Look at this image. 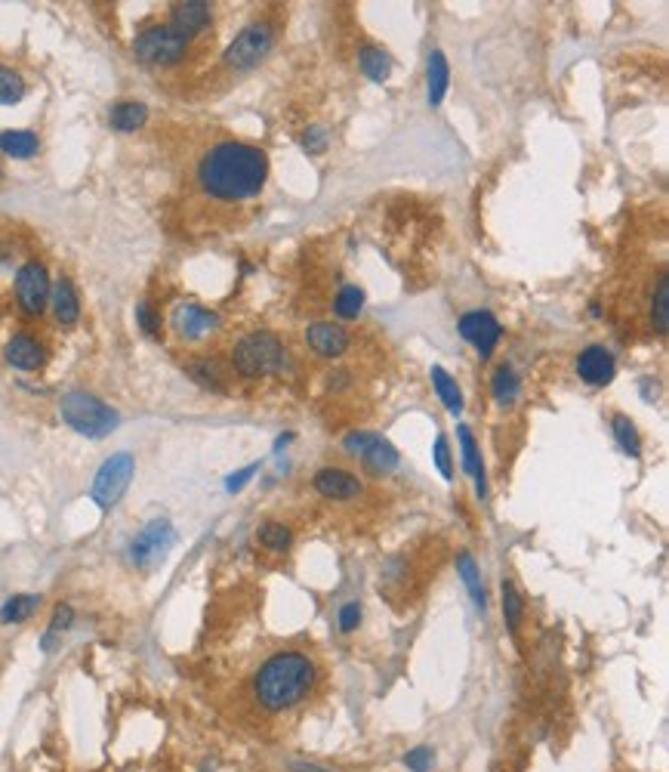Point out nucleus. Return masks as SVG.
<instances>
[{"mask_svg": "<svg viewBox=\"0 0 669 772\" xmlns=\"http://www.w3.org/2000/svg\"><path fill=\"white\" fill-rule=\"evenodd\" d=\"M268 176V158L262 148L247 143L213 146L198 164V182L216 201H244L262 192Z\"/></svg>", "mask_w": 669, "mask_h": 772, "instance_id": "f257e3e1", "label": "nucleus"}, {"mask_svg": "<svg viewBox=\"0 0 669 772\" xmlns=\"http://www.w3.org/2000/svg\"><path fill=\"white\" fill-rule=\"evenodd\" d=\"M315 683V664L303 652H277L268 658L253 677V698L266 711H287L296 701L305 698V692Z\"/></svg>", "mask_w": 669, "mask_h": 772, "instance_id": "f03ea898", "label": "nucleus"}, {"mask_svg": "<svg viewBox=\"0 0 669 772\" xmlns=\"http://www.w3.org/2000/svg\"><path fill=\"white\" fill-rule=\"evenodd\" d=\"M287 362V350L275 334L268 331H253V334L241 337L232 350V368L241 377H266V374H277Z\"/></svg>", "mask_w": 669, "mask_h": 772, "instance_id": "7ed1b4c3", "label": "nucleus"}, {"mask_svg": "<svg viewBox=\"0 0 669 772\" xmlns=\"http://www.w3.org/2000/svg\"><path fill=\"white\" fill-rule=\"evenodd\" d=\"M59 411H62V421L68 423L75 433L87 436V439H102L109 436L111 430L118 427V411L111 405H105L102 399H96V395L90 393H68L62 395L59 402Z\"/></svg>", "mask_w": 669, "mask_h": 772, "instance_id": "20e7f679", "label": "nucleus"}, {"mask_svg": "<svg viewBox=\"0 0 669 772\" xmlns=\"http://www.w3.org/2000/svg\"><path fill=\"white\" fill-rule=\"evenodd\" d=\"M133 53L145 66H176L189 53V40L180 38L170 25H152L136 34Z\"/></svg>", "mask_w": 669, "mask_h": 772, "instance_id": "39448f33", "label": "nucleus"}, {"mask_svg": "<svg viewBox=\"0 0 669 772\" xmlns=\"http://www.w3.org/2000/svg\"><path fill=\"white\" fill-rule=\"evenodd\" d=\"M133 455L130 451H118V455H111L109 460H105L102 466H99L96 479H92V501H96L102 510H111L118 504L120 498H124L127 485H130L133 479Z\"/></svg>", "mask_w": 669, "mask_h": 772, "instance_id": "423d86ee", "label": "nucleus"}, {"mask_svg": "<svg viewBox=\"0 0 669 772\" xmlns=\"http://www.w3.org/2000/svg\"><path fill=\"white\" fill-rule=\"evenodd\" d=\"M272 44H275V28L268 22H253L232 40L223 62L234 68V72H247V68H253L272 49Z\"/></svg>", "mask_w": 669, "mask_h": 772, "instance_id": "0eeeda50", "label": "nucleus"}, {"mask_svg": "<svg viewBox=\"0 0 669 772\" xmlns=\"http://www.w3.org/2000/svg\"><path fill=\"white\" fill-rule=\"evenodd\" d=\"M173 541H176L173 526H170L167 519H154V522H148L136 537H133L130 559L139 565V569H154V565L167 556V550L173 547Z\"/></svg>", "mask_w": 669, "mask_h": 772, "instance_id": "6e6552de", "label": "nucleus"}, {"mask_svg": "<svg viewBox=\"0 0 669 772\" xmlns=\"http://www.w3.org/2000/svg\"><path fill=\"white\" fill-rule=\"evenodd\" d=\"M16 303L25 315H40L49 303V275L47 266L31 260L16 275Z\"/></svg>", "mask_w": 669, "mask_h": 772, "instance_id": "1a4fd4ad", "label": "nucleus"}, {"mask_svg": "<svg viewBox=\"0 0 669 772\" xmlns=\"http://www.w3.org/2000/svg\"><path fill=\"white\" fill-rule=\"evenodd\" d=\"M170 324H173L176 337L185 340V343H195V340L210 337L219 328V315L201 306V303H180V306H173Z\"/></svg>", "mask_w": 669, "mask_h": 772, "instance_id": "9d476101", "label": "nucleus"}, {"mask_svg": "<svg viewBox=\"0 0 669 772\" xmlns=\"http://www.w3.org/2000/svg\"><path fill=\"white\" fill-rule=\"evenodd\" d=\"M460 337L469 340V343L475 346V350L481 352V359H488L490 352H494V346L500 343L503 337V328L500 322H497L490 313H466L460 318Z\"/></svg>", "mask_w": 669, "mask_h": 772, "instance_id": "9b49d317", "label": "nucleus"}, {"mask_svg": "<svg viewBox=\"0 0 669 772\" xmlns=\"http://www.w3.org/2000/svg\"><path fill=\"white\" fill-rule=\"evenodd\" d=\"M614 371H617L614 356H611V350H604L599 343L586 346L577 356V374L583 384H589V386H608L611 380H614Z\"/></svg>", "mask_w": 669, "mask_h": 772, "instance_id": "f8f14e48", "label": "nucleus"}, {"mask_svg": "<svg viewBox=\"0 0 669 772\" xmlns=\"http://www.w3.org/2000/svg\"><path fill=\"white\" fill-rule=\"evenodd\" d=\"M305 343H309V350L318 352L321 359H339L348 350V331L333 322H318V324H309Z\"/></svg>", "mask_w": 669, "mask_h": 772, "instance_id": "ddd939ff", "label": "nucleus"}, {"mask_svg": "<svg viewBox=\"0 0 669 772\" xmlns=\"http://www.w3.org/2000/svg\"><path fill=\"white\" fill-rule=\"evenodd\" d=\"M315 488L327 501H352L361 494V483L355 473L343 470V466H324L315 473Z\"/></svg>", "mask_w": 669, "mask_h": 772, "instance_id": "4468645a", "label": "nucleus"}, {"mask_svg": "<svg viewBox=\"0 0 669 772\" xmlns=\"http://www.w3.org/2000/svg\"><path fill=\"white\" fill-rule=\"evenodd\" d=\"M207 25H210V4H201V0L176 4L173 13H170V28H173V31L185 40L195 38V34H201Z\"/></svg>", "mask_w": 669, "mask_h": 772, "instance_id": "2eb2a0df", "label": "nucleus"}, {"mask_svg": "<svg viewBox=\"0 0 669 772\" xmlns=\"http://www.w3.org/2000/svg\"><path fill=\"white\" fill-rule=\"evenodd\" d=\"M6 362H10L13 368H19V371H38L40 365L47 362V350L40 340H34L31 334H16L6 343L4 350Z\"/></svg>", "mask_w": 669, "mask_h": 772, "instance_id": "dca6fc26", "label": "nucleus"}, {"mask_svg": "<svg viewBox=\"0 0 669 772\" xmlns=\"http://www.w3.org/2000/svg\"><path fill=\"white\" fill-rule=\"evenodd\" d=\"M49 297H53V315L59 324H75L77 315H81V300H77V290L68 279H59L53 288H49Z\"/></svg>", "mask_w": 669, "mask_h": 772, "instance_id": "f3484780", "label": "nucleus"}, {"mask_svg": "<svg viewBox=\"0 0 669 772\" xmlns=\"http://www.w3.org/2000/svg\"><path fill=\"white\" fill-rule=\"evenodd\" d=\"M460 451H462V470L475 479V494L485 498L488 485H485V470H481V451H479L475 436L469 433V427H460Z\"/></svg>", "mask_w": 669, "mask_h": 772, "instance_id": "a211bd4d", "label": "nucleus"}, {"mask_svg": "<svg viewBox=\"0 0 669 772\" xmlns=\"http://www.w3.org/2000/svg\"><path fill=\"white\" fill-rule=\"evenodd\" d=\"M361 460H365V466L370 473H376V476H383V473H392L398 466V451L395 445H389L383 436H374V442L365 448V455H361Z\"/></svg>", "mask_w": 669, "mask_h": 772, "instance_id": "6ab92c4d", "label": "nucleus"}, {"mask_svg": "<svg viewBox=\"0 0 669 772\" xmlns=\"http://www.w3.org/2000/svg\"><path fill=\"white\" fill-rule=\"evenodd\" d=\"M358 62H361V72H365L370 81H376V84L389 81V75H392V59H389V53H386V49H380V47H370V44L361 47Z\"/></svg>", "mask_w": 669, "mask_h": 772, "instance_id": "aec40b11", "label": "nucleus"}, {"mask_svg": "<svg viewBox=\"0 0 669 772\" xmlns=\"http://www.w3.org/2000/svg\"><path fill=\"white\" fill-rule=\"evenodd\" d=\"M447 81H451V68H447L445 53H441V49H432L429 53V105L432 109L441 105V99H445Z\"/></svg>", "mask_w": 669, "mask_h": 772, "instance_id": "412c9836", "label": "nucleus"}, {"mask_svg": "<svg viewBox=\"0 0 669 772\" xmlns=\"http://www.w3.org/2000/svg\"><path fill=\"white\" fill-rule=\"evenodd\" d=\"M145 118H148V109L142 102H118L115 109H111L109 121L120 133H133L145 124Z\"/></svg>", "mask_w": 669, "mask_h": 772, "instance_id": "4be33fe9", "label": "nucleus"}, {"mask_svg": "<svg viewBox=\"0 0 669 772\" xmlns=\"http://www.w3.org/2000/svg\"><path fill=\"white\" fill-rule=\"evenodd\" d=\"M38 137L31 130H4L0 133V152L10 158H31L38 152Z\"/></svg>", "mask_w": 669, "mask_h": 772, "instance_id": "5701e85b", "label": "nucleus"}, {"mask_svg": "<svg viewBox=\"0 0 669 772\" xmlns=\"http://www.w3.org/2000/svg\"><path fill=\"white\" fill-rule=\"evenodd\" d=\"M457 572H460V578H462V584L469 587V593H472V603H475V608H479V612H485V587H481V575H479V565H475V559H472V554H466V550H462V554L457 556Z\"/></svg>", "mask_w": 669, "mask_h": 772, "instance_id": "b1692460", "label": "nucleus"}, {"mask_svg": "<svg viewBox=\"0 0 669 772\" xmlns=\"http://www.w3.org/2000/svg\"><path fill=\"white\" fill-rule=\"evenodd\" d=\"M651 328H654V334H660V337H664L666 328H669V281H666V275H660L657 288H654V294H651Z\"/></svg>", "mask_w": 669, "mask_h": 772, "instance_id": "393cba45", "label": "nucleus"}, {"mask_svg": "<svg viewBox=\"0 0 669 772\" xmlns=\"http://www.w3.org/2000/svg\"><path fill=\"white\" fill-rule=\"evenodd\" d=\"M38 603H40V597H34V593H19V597H10L4 603V608H0V625H19V621L31 618Z\"/></svg>", "mask_w": 669, "mask_h": 772, "instance_id": "a878e982", "label": "nucleus"}, {"mask_svg": "<svg viewBox=\"0 0 669 772\" xmlns=\"http://www.w3.org/2000/svg\"><path fill=\"white\" fill-rule=\"evenodd\" d=\"M432 384H436L441 402H445V408L451 411V414H460V411H462V393H460L457 380H453L441 365H436V368H432Z\"/></svg>", "mask_w": 669, "mask_h": 772, "instance_id": "bb28decb", "label": "nucleus"}, {"mask_svg": "<svg viewBox=\"0 0 669 772\" xmlns=\"http://www.w3.org/2000/svg\"><path fill=\"white\" fill-rule=\"evenodd\" d=\"M611 427H614V439H617V445L623 448V455H629V457L642 455V439H638V430H636V423H632L629 417L614 414Z\"/></svg>", "mask_w": 669, "mask_h": 772, "instance_id": "cd10ccee", "label": "nucleus"}, {"mask_svg": "<svg viewBox=\"0 0 669 772\" xmlns=\"http://www.w3.org/2000/svg\"><path fill=\"white\" fill-rule=\"evenodd\" d=\"M503 618H506V627L512 636H518V627H522V612H524V603H522V593L515 590V584L506 578L503 581Z\"/></svg>", "mask_w": 669, "mask_h": 772, "instance_id": "c85d7f7f", "label": "nucleus"}, {"mask_svg": "<svg viewBox=\"0 0 669 772\" xmlns=\"http://www.w3.org/2000/svg\"><path fill=\"white\" fill-rule=\"evenodd\" d=\"M256 537H260V544L266 550L284 554L290 547V541H294V531L284 526V522H266V526H260V531H256Z\"/></svg>", "mask_w": 669, "mask_h": 772, "instance_id": "c756f323", "label": "nucleus"}, {"mask_svg": "<svg viewBox=\"0 0 669 772\" xmlns=\"http://www.w3.org/2000/svg\"><path fill=\"white\" fill-rule=\"evenodd\" d=\"M361 309H365V290L355 288V285L339 288L337 300H333V313H337L339 318H358Z\"/></svg>", "mask_w": 669, "mask_h": 772, "instance_id": "7c9ffc66", "label": "nucleus"}, {"mask_svg": "<svg viewBox=\"0 0 669 772\" xmlns=\"http://www.w3.org/2000/svg\"><path fill=\"white\" fill-rule=\"evenodd\" d=\"M25 96V81L19 72L0 66V105H16Z\"/></svg>", "mask_w": 669, "mask_h": 772, "instance_id": "2f4dec72", "label": "nucleus"}, {"mask_svg": "<svg viewBox=\"0 0 669 772\" xmlns=\"http://www.w3.org/2000/svg\"><path fill=\"white\" fill-rule=\"evenodd\" d=\"M515 393H518L515 371H512L509 365H500L494 371V399L500 402V405H509V402L515 399Z\"/></svg>", "mask_w": 669, "mask_h": 772, "instance_id": "473e14b6", "label": "nucleus"}, {"mask_svg": "<svg viewBox=\"0 0 669 772\" xmlns=\"http://www.w3.org/2000/svg\"><path fill=\"white\" fill-rule=\"evenodd\" d=\"M136 322H139V328L145 331L148 337L161 334V315H158V309H154L152 303H139V306H136Z\"/></svg>", "mask_w": 669, "mask_h": 772, "instance_id": "72a5a7b5", "label": "nucleus"}, {"mask_svg": "<svg viewBox=\"0 0 669 772\" xmlns=\"http://www.w3.org/2000/svg\"><path fill=\"white\" fill-rule=\"evenodd\" d=\"M432 760H436V750L423 745V748L408 750V757H404V767H408L410 772H429Z\"/></svg>", "mask_w": 669, "mask_h": 772, "instance_id": "f704fd0d", "label": "nucleus"}, {"mask_svg": "<svg viewBox=\"0 0 669 772\" xmlns=\"http://www.w3.org/2000/svg\"><path fill=\"white\" fill-rule=\"evenodd\" d=\"M191 374H195V380L198 384H204V386H213V389H223V384H219V371H216V365L210 362V359H201V362H195L191 365Z\"/></svg>", "mask_w": 669, "mask_h": 772, "instance_id": "c9c22d12", "label": "nucleus"}, {"mask_svg": "<svg viewBox=\"0 0 669 772\" xmlns=\"http://www.w3.org/2000/svg\"><path fill=\"white\" fill-rule=\"evenodd\" d=\"M358 625H361V603L352 599V603H346L339 608V630H343V634H352V630H358Z\"/></svg>", "mask_w": 669, "mask_h": 772, "instance_id": "e433bc0d", "label": "nucleus"}, {"mask_svg": "<svg viewBox=\"0 0 669 772\" xmlns=\"http://www.w3.org/2000/svg\"><path fill=\"white\" fill-rule=\"evenodd\" d=\"M71 621H75V608H71L68 603H62V606H56V612H53V618H49V634H62V630H68L71 627Z\"/></svg>", "mask_w": 669, "mask_h": 772, "instance_id": "4c0bfd02", "label": "nucleus"}, {"mask_svg": "<svg viewBox=\"0 0 669 772\" xmlns=\"http://www.w3.org/2000/svg\"><path fill=\"white\" fill-rule=\"evenodd\" d=\"M303 148L309 155H321L327 148V133L321 130V127H312V130L303 133Z\"/></svg>", "mask_w": 669, "mask_h": 772, "instance_id": "58836bf2", "label": "nucleus"}, {"mask_svg": "<svg viewBox=\"0 0 669 772\" xmlns=\"http://www.w3.org/2000/svg\"><path fill=\"white\" fill-rule=\"evenodd\" d=\"M436 466L441 470V476L451 479L453 476V466H451V448H447V439L438 436L436 439Z\"/></svg>", "mask_w": 669, "mask_h": 772, "instance_id": "ea45409f", "label": "nucleus"}, {"mask_svg": "<svg viewBox=\"0 0 669 772\" xmlns=\"http://www.w3.org/2000/svg\"><path fill=\"white\" fill-rule=\"evenodd\" d=\"M370 442H374V433H361V430H358V433H348L343 445H346L348 455L361 457V455H365V448H367Z\"/></svg>", "mask_w": 669, "mask_h": 772, "instance_id": "a19ab883", "label": "nucleus"}, {"mask_svg": "<svg viewBox=\"0 0 669 772\" xmlns=\"http://www.w3.org/2000/svg\"><path fill=\"white\" fill-rule=\"evenodd\" d=\"M256 470H260V464H251V466H244V470L232 473V476L225 479V492H241V488L251 483V476H256Z\"/></svg>", "mask_w": 669, "mask_h": 772, "instance_id": "79ce46f5", "label": "nucleus"}]
</instances>
